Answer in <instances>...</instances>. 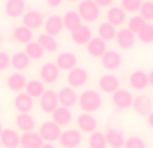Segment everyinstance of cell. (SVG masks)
<instances>
[{"label": "cell", "mask_w": 153, "mask_h": 148, "mask_svg": "<svg viewBox=\"0 0 153 148\" xmlns=\"http://www.w3.org/2000/svg\"><path fill=\"white\" fill-rule=\"evenodd\" d=\"M106 136V141H108V146L111 148H122L125 146V135L121 129H117V128H111L108 129L105 133Z\"/></svg>", "instance_id": "obj_28"}, {"label": "cell", "mask_w": 153, "mask_h": 148, "mask_svg": "<svg viewBox=\"0 0 153 148\" xmlns=\"http://www.w3.org/2000/svg\"><path fill=\"white\" fill-rule=\"evenodd\" d=\"M89 147L90 148H106L108 147V141H106L105 133L100 132V131H95V132L90 133Z\"/></svg>", "instance_id": "obj_37"}, {"label": "cell", "mask_w": 153, "mask_h": 148, "mask_svg": "<svg viewBox=\"0 0 153 148\" xmlns=\"http://www.w3.org/2000/svg\"><path fill=\"white\" fill-rule=\"evenodd\" d=\"M43 28H45V32L51 37H58L62 31H63L65 26H63V18L59 15H51L48 16L45 20V24H43Z\"/></svg>", "instance_id": "obj_14"}, {"label": "cell", "mask_w": 153, "mask_h": 148, "mask_svg": "<svg viewBox=\"0 0 153 148\" xmlns=\"http://www.w3.org/2000/svg\"><path fill=\"white\" fill-rule=\"evenodd\" d=\"M39 106L45 113H53L56 108L59 106V100H58V92H54L51 89H47L43 96L40 97Z\"/></svg>", "instance_id": "obj_8"}, {"label": "cell", "mask_w": 153, "mask_h": 148, "mask_svg": "<svg viewBox=\"0 0 153 148\" xmlns=\"http://www.w3.org/2000/svg\"><path fill=\"white\" fill-rule=\"evenodd\" d=\"M13 108L19 113H30L34 109V98L27 93H18L13 98Z\"/></svg>", "instance_id": "obj_19"}, {"label": "cell", "mask_w": 153, "mask_h": 148, "mask_svg": "<svg viewBox=\"0 0 153 148\" xmlns=\"http://www.w3.org/2000/svg\"><path fill=\"white\" fill-rule=\"evenodd\" d=\"M42 148H55V147H54V144H53V143H46Z\"/></svg>", "instance_id": "obj_48"}, {"label": "cell", "mask_w": 153, "mask_h": 148, "mask_svg": "<svg viewBox=\"0 0 153 148\" xmlns=\"http://www.w3.org/2000/svg\"><path fill=\"white\" fill-rule=\"evenodd\" d=\"M87 54L93 58H101L103 54L108 51V45L103 39H101L100 37H93V39L86 45Z\"/></svg>", "instance_id": "obj_22"}, {"label": "cell", "mask_w": 153, "mask_h": 148, "mask_svg": "<svg viewBox=\"0 0 153 148\" xmlns=\"http://www.w3.org/2000/svg\"><path fill=\"white\" fill-rule=\"evenodd\" d=\"M124 148H146V143L140 136H130L125 141Z\"/></svg>", "instance_id": "obj_42"}, {"label": "cell", "mask_w": 153, "mask_h": 148, "mask_svg": "<svg viewBox=\"0 0 153 148\" xmlns=\"http://www.w3.org/2000/svg\"><path fill=\"white\" fill-rule=\"evenodd\" d=\"M22 22H23V26H26L30 30H38L45 24V18H43V13L38 10H30L26 11L23 16H22Z\"/></svg>", "instance_id": "obj_9"}, {"label": "cell", "mask_w": 153, "mask_h": 148, "mask_svg": "<svg viewBox=\"0 0 153 148\" xmlns=\"http://www.w3.org/2000/svg\"><path fill=\"white\" fill-rule=\"evenodd\" d=\"M93 39V31L89 26L82 24L81 27L71 32V40L78 46H85Z\"/></svg>", "instance_id": "obj_24"}, {"label": "cell", "mask_w": 153, "mask_h": 148, "mask_svg": "<svg viewBox=\"0 0 153 148\" xmlns=\"http://www.w3.org/2000/svg\"><path fill=\"white\" fill-rule=\"evenodd\" d=\"M148 77H149V85H151V86L153 87V70L148 74Z\"/></svg>", "instance_id": "obj_47"}, {"label": "cell", "mask_w": 153, "mask_h": 148, "mask_svg": "<svg viewBox=\"0 0 153 148\" xmlns=\"http://www.w3.org/2000/svg\"><path fill=\"white\" fill-rule=\"evenodd\" d=\"M11 66V57L5 51L0 50V72H5Z\"/></svg>", "instance_id": "obj_43"}, {"label": "cell", "mask_w": 153, "mask_h": 148, "mask_svg": "<svg viewBox=\"0 0 153 148\" xmlns=\"http://www.w3.org/2000/svg\"><path fill=\"white\" fill-rule=\"evenodd\" d=\"M102 96L97 90L87 89L81 93L78 97V105L85 113H94L102 106Z\"/></svg>", "instance_id": "obj_1"}, {"label": "cell", "mask_w": 153, "mask_h": 148, "mask_svg": "<svg viewBox=\"0 0 153 148\" xmlns=\"http://www.w3.org/2000/svg\"><path fill=\"white\" fill-rule=\"evenodd\" d=\"M76 125H78V129L81 131V132L93 133L97 131L98 121L91 113H85V112H82L78 116V119H76Z\"/></svg>", "instance_id": "obj_17"}, {"label": "cell", "mask_w": 153, "mask_h": 148, "mask_svg": "<svg viewBox=\"0 0 153 148\" xmlns=\"http://www.w3.org/2000/svg\"><path fill=\"white\" fill-rule=\"evenodd\" d=\"M58 100H59V105L61 106L73 108L75 104H78V94H76L75 89L66 86V87H62L58 92Z\"/></svg>", "instance_id": "obj_21"}, {"label": "cell", "mask_w": 153, "mask_h": 148, "mask_svg": "<svg viewBox=\"0 0 153 148\" xmlns=\"http://www.w3.org/2000/svg\"><path fill=\"white\" fill-rule=\"evenodd\" d=\"M148 124H149V125H151V127L153 128V112H152V113L148 116Z\"/></svg>", "instance_id": "obj_46"}, {"label": "cell", "mask_w": 153, "mask_h": 148, "mask_svg": "<svg viewBox=\"0 0 153 148\" xmlns=\"http://www.w3.org/2000/svg\"><path fill=\"white\" fill-rule=\"evenodd\" d=\"M0 144L4 148H19L20 147V135L12 128L3 129L0 135Z\"/></svg>", "instance_id": "obj_20"}, {"label": "cell", "mask_w": 153, "mask_h": 148, "mask_svg": "<svg viewBox=\"0 0 153 148\" xmlns=\"http://www.w3.org/2000/svg\"><path fill=\"white\" fill-rule=\"evenodd\" d=\"M51 116H53V121L55 123L56 125H59L61 128L66 127V125H69L70 123L73 121V113H71V111H70V108H66V106L59 105L58 108L51 113Z\"/></svg>", "instance_id": "obj_26"}, {"label": "cell", "mask_w": 153, "mask_h": 148, "mask_svg": "<svg viewBox=\"0 0 153 148\" xmlns=\"http://www.w3.org/2000/svg\"><path fill=\"white\" fill-rule=\"evenodd\" d=\"M129 85L134 90H145L149 86V77L143 70H136L129 75Z\"/></svg>", "instance_id": "obj_27"}, {"label": "cell", "mask_w": 153, "mask_h": 148, "mask_svg": "<svg viewBox=\"0 0 153 148\" xmlns=\"http://www.w3.org/2000/svg\"><path fill=\"white\" fill-rule=\"evenodd\" d=\"M27 78L24 77V74H22L20 72H16L12 73L8 75L7 81V87L11 90V92H15V93H20L22 90L26 89V85H27Z\"/></svg>", "instance_id": "obj_25"}, {"label": "cell", "mask_w": 153, "mask_h": 148, "mask_svg": "<svg viewBox=\"0 0 153 148\" xmlns=\"http://www.w3.org/2000/svg\"><path fill=\"white\" fill-rule=\"evenodd\" d=\"M24 53L30 57V59H32V61H38V59H42L43 57H45L46 51L43 50L42 46H40L39 43L32 40L31 43L26 45V47H24Z\"/></svg>", "instance_id": "obj_36"}, {"label": "cell", "mask_w": 153, "mask_h": 148, "mask_svg": "<svg viewBox=\"0 0 153 148\" xmlns=\"http://www.w3.org/2000/svg\"><path fill=\"white\" fill-rule=\"evenodd\" d=\"M133 111L136 112L140 116H146L148 117L149 114L153 112V102L151 100V97L145 94H138L133 98Z\"/></svg>", "instance_id": "obj_7"}, {"label": "cell", "mask_w": 153, "mask_h": 148, "mask_svg": "<svg viewBox=\"0 0 153 148\" xmlns=\"http://www.w3.org/2000/svg\"><path fill=\"white\" fill-rule=\"evenodd\" d=\"M26 7L24 0H7L4 4V12L8 18L18 19L26 13Z\"/></svg>", "instance_id": "obj_16"}, {"label": "cell", "mask_w": 153, "mask_h": 148, "mask_svg": "<svg viewBox=\"0 0 153 148\" xmlns=\"http://www.w3.org/2000/svg\"><path fill=\"white\" fill-rule=\"evenodd\" d=\"M20 146L26 148H42L45 146V140L39 132H23V135H20Z\"/></svg>", "instance_id": "obj_23"}, {"label": "cell", "mask_w": 153, "mask_h": 148, "mask_svg": "<svg viewBox=\"0 0 153 148\" xmlns=\"http://www.w3.org/2000/svg\"><path fill=\"white\" fill-rule=\"evenodd\" d=\"M38 43H39L43 50L47 51V53H55L59 47L58 40L54 37H51V35L46 34V32L45 34H40L39 37H38Z\"/></svg>", "instance_id": "obj_35"}, {"label": "cell", "mask_w": 153, "mask_h": 148, "mask_svg": "<svg viewBox=\"0 0 153 148\" xmlns=\"http://www.w3.org/2000/svg\"><path fill=\"white\" fill-rule=\"evenodd\" d=\"M78 13L82 18V20L93 23L100 18L101 8L98 7L94 0H81L78 4Z\"/></svg>", "instance_id": "obj_2"}, {"label": "cell", "mask_w": 153, "mask_h": 148, "mask_svg": "<svg viewBox=\"0 0 153 148\" xmlns=\"http://www.w3.org/2000/svg\"><path fill=\"white\" fill-rule=\"evenodd\" d=\"M67 1H71V3H74V1H78V0H67Z\"/></svg>", "instance_id": "obj_51"}, {"label": "cell", "mask_w": 153, "mask_h": 148, "mask_svg": "<svg viewBox=\"0 0 153 148\" xmlns=\"http://www.w3.org/2000/svg\"><path fill=\"white\" fill-rule=\"evenodd\" d=\"M101 64H102L103 69L114 72L122 65V55L116 50H108L101 57Z\"/></svg>", "instance_id": "obj_12"}, {"label": "cell", "mask_w": 153, "mask_h": 148, "mask_svg": "<svg viewBox=\"0 0 153 148\" xmlns=\"http://www.w3.org/2000/svg\"><path fill=\"white\" fill-rule=\"evenodd\" d=\"M0 112H1V106H0Z\"/></svg>", "instance_id": "obj_53"}, {"label": "cell", "mask_w": 153, "mask_h": 148, "mask_svg": "<svg viewBox=\"0 0 153 148\" xmlns=\"http://www.w3.org/2000/svg\"><path fill=\"white\" fill-rule=\"evenodd\" d=\"M63 26L67 31L73 32L75 31L78 27L82 26V18L79 16L78 11H67L63 16Z\"/></svg>", "instance_id": "obj_32"}, {"label": "cell", "mask_w": 153, "mask_h": 148, "mask_svg": "<svg viewBox=\"0 0 153 148\" xmlns=\"http://www.w3.org/2000/svg\"><path fill=\"white\" fill-rule=\"evenodd\" d=\"M137 38L140 39L141 43H144V45L153 43V24L146 23L145 26L137 32Z\"/></svg>", "instance_id": "obj_38"}, {"label": "cell", "mask_w": 153, "mask_h": 148, "mask_svg": "<svg viewBox=\"0 0 153 148\" xmlns=\"http://www.w3.org/2000/svg\"><path fill=\"white\" fill-rule=\"evenodd\" d=\"M59 143L65 148H76L82 143V132L75 128H70L62 132Z\"/></svg>", "instance_id": "obj_6"}, {"label": "cell", "mask_w": 153, "mask_h": 148, "mask_svg": "<svg viewBox=\"0 0 153 148\" xmlns=\"http://www.w3.org/2000/svg\"><path fill=\"white\" fill-rule=\"evenodd\" d=\"M136 37L137 35L126 27V28H121L117 31L116 39L114 40L117 42V46L120 49H122V50H130L136 43Z\"/></svg>", "instance_id": "obj_13"}, {"label": "cell", "mask_w": 153, "mask_h": 148, "mask_svg": "<svg viewBox=\"0 0 153 148\" xmlns=\"http://www.w3.org/2000/svg\"><path fill=\"white\" fill-rule=\"evenodd\" d=\"M133 94L126 89H118L116 93L111 94V100L117 109L120 111H125V109L130 108L133 104Z\"/></svg>", "instance_id": "obj_11"}, {"label": "cell", "mask_w": 153, "mask_h": 148, "mask_svg": "<svg viewBox=\"0 0 153 148\" xmlns=\"http://www.w3.org/2000/svg\"><path fill=\"white\" fill-rule=\"evenodd\" d=\"M146 23H148V22H146L145 19H144L143 16L140 15V13H138V15H133L132 18L128 20V28L137 35V32L140 31V30L143 28V27L145 26Z\"/></svg>", "instance_id": "obj_39"}, {"label": "cell", "mask_w": 153, "mask_h": 148, "mask_svg": "<svg viewBox=\"0 0 153 148\" xmlns=\"http://www.w3.org/2000/svg\"><path fill=\"white\" fill-rule=\"evenodd\" d=\"M39 135L42 136L45 143H55L61 138L62 129L53 120H50V121H45L39 127Z\"/></svg>", "instance_id": "obj_3"}, {"label": "cell", "mask_w": 153, "mask_h": 148, "mask_svg": "<svg viewBox=\"0 0 153 148\" xmlns=\"http://www.w3.org/2000/svg\"><path fill=\"white\" fill-rule=\"evenodd\" d=\"M87 81H89V73L83 67L76 66L67 73V82H69V86L73 89H79V87L85 86Z\"/></svg>", "instance_id": "obj_5"}, {"label": "cell", "mask_w": 153, "mask_h": 148, "mask_svg": "<svg viewBox=\"0 0 153 148\" xmlns=\"http://www.w3.org/2000/svg\"><path fill=\"white\" fill-rule=\"evenodd\" d=\"M62 1L63 0H46V3H47V5L50 8H58L62 4Z\"/></svg>", "instance_id": "obj_45"}, {"label": "cell", "mask_w": 153, "mask_h": 148, "mask_svg": "<svg viewBox=\"0 0 153 148\" xmlns=\"http://www.w3.org/2000/svg\"><path fill=\"white\" fill-rule=\"evenodd\" d=\"M19 148H26V147H19Z\"/></svg>", "instance_id": "obj_52"}, {"label": "cell", "mask_w": 153, "mask_h": 148, "mask_svg": "<svg viewBox=\"0 0 153 148\" xmlns=\"http://www.w3.org/2000/svg\"><path fill=\"white\" fill-rule=\"evenodd\" d=\"M12 39H15L16 42L22 43V45H28L34 39V32H32V30L27 28L23 24L22 26H16L12 30Z\"/></svg>", "instance_id": "obj_29"}, {"label": "cell", "mask_w": 153, "mask_h": 148, "mask_svg": "<svg viewBox=\"0 0 153 148\" xmlns=\"http://www.w3.org/2000/svg\"><path fill=\"white\" fill-rule=\"evenodd\" d=\"M98 87L101 89V92L113 94L120 89V79L114 74L106 73L103 75H101L100 79H98Z\"/></svg>", "instance_id": "obj_10"}, {"label": "cell", "mask_w": 153, "mask_h": 148, "mask_svg": "<svg viewBox=\"0 0 153 148\" xmlns=\"http://www.w3.org/2000/svg\"><path fill=\"white\" fill-rule=\"evenodd\" d=\"M15 125L22 132H31L35 129V119L30 113H19L15 117Z\"/></svg>", "instance_id": "obj_30"}, {"label": "cell", "mask_w": 153, "mask_h": 148, "mask_svg": "<svg viewBox=\"0 0 153 148\" xmlns=\"http://www.w3.org/2000/svg\"><path fill=\"white\" fill-rule=\"evenodd\" d=\"M26 93L28 96H31L32 98H40L43 96V93L46 92L45 84L40 79H31L27 82L26 85Z\"/></svg>", "instance_id": "obj_34"}, {"label": "cell", "mask_w": 153, "mask_h": 148, "mask_svg": "<svg viewBox=\"0 0 153 148\" xmlns=\"http://www.w3.org/2000/svg\"><path fill=\"white\" fill-rule=\"evenodd\" d=\"M143 0H121V7L126 12H137L143 5Z\"/></svg>", "instance_id": "obj_41"}, {"label": "cell", "mask_w": 153, "mask_h": 148, "mask_svg": "<svg viewBox=\"0 0 153 148\" xmlns=\"http://www.w3.org/2000/svg\"><path fill=\"white\" fill-rule=\"evenodd\" d=\"M116 35H117V28L111 23H109L108 20L102 22L98 26V37L101 39H103L105 42H110V40L116 39Z\"/></svg>", "instance_id": "obj_33"}, {"label": "cell", "mask_w": 153, "mask_h": 148, "mask_svg": "<svg viewBox=\"0 0 153 148\" xmlns=\"http://www.w3.org/2000/svg\"><path fill=\"white\" fill-rule=\"evenodd\" d=\"M3 129H4V128H3V124H1V123H0V135H1V132H3Z\"/></svg>", "instance_id": "obj_49"}, {"label": "cell", "mask_w": 153, "mask_h": 148, "mask_svg": "<svg viewBox=\"0 0 153 148\" xmlns=\"http://www.w3.org/2000/svg\"><path fill=\"white\" fill-rule=\"evenodd\" d=\"M94 1L97 3V5L100 8H109V7H111L114 0H94Z\"/></svg>", "instance_id": "obj_44"}, {"label": "cell", "mask_w": 153, "mask_h": 148, "mask_svg": "<svg viewBox=\"0 0 153 148\" xmlns=\"http://www.w3.org/2000/svg\"><path fill=\"white\" fill-rule=\"evenodd\" d=\"M140 15L148 23L153 20V0H146V1L143 3V5L140 8Z\"/></svg>", "instance_id": "obj_40"}, {"label": "cell", "mask_w": 153, "mask_h": 148, "mask_svg": "<svg viewBox=\"0 0 153 148\" xmlns=\"http://www.w3.org/2000/svg\"><path fill=\"white\" fill-rule=\"evenodd\" d=\"M1 45H3V38H1V35H0V49H1Z\"/></svg>", "instance_id": "obj_50"}, {"label": "cell", "mask_w": 153, "mask_h": 148, "mask_svg": "<svg viewBox=\"0 0 153 148\" xmlns=\"http://www.w3.org/2000/svg\"><path fill=\"white\" fill-rule=\"evenodd\" d=\"M106 20L114 27H120L126 22V11L120 5H111L106 11Z\"/></svg>", "instance_id": "obj_18"}, {"label": "cell", "mask_w": 153, "mask_h": 148, "mask_svg": "<svg viewBox=\"0 0 153 148\" xmlns=\"http://www.w3.org/2000/svg\"><path fill=\"white\" fill-rule=\"evenodd\" d=\"M59 75H61V70L56 66L55 62H46L39 69V77L43 84H56V81L59 79Z\"/></svg>", "instance_id": "obj_4"}, {"label": "cell", "mask_w": 153, "mask_h": 148, "mask_svg": "<svg viewBox=\"0 0 153 148\" xmlns=\"http://www.w3.org/2000/svg\"><path fill=\"white\" fill-rule=\"evenodd\" d=\"M55 64L59 67V70H63V72H70L74 67H76L78 64V58L74 53L71 51H63V53L58 54L55 58Z\"/></svg>", "instance_id": "obj_15"}, {"label": "cell", "mask_w": 153, "mask_h": 148, "mask_svg": "<svg viewBox=\"0 0 153 148\" xmlns=\"http://www.w3.org/2000/svg\"><path fill=\"white\" fill-rule=\"evenodd\" d=\"M31 59L24 51H16L15 54L11 55V66L18 72H23V70L28 69Z\"/></svg>", "instance_id": "obj_31"}]
</instances>
